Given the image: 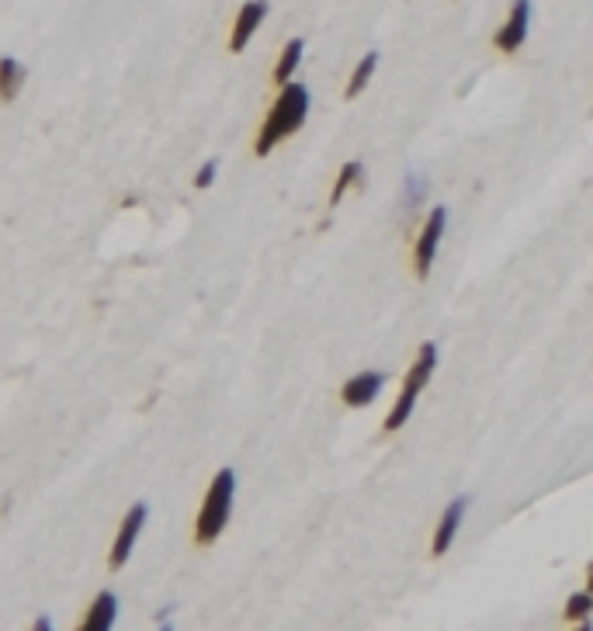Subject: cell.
Wrapping results in <instances>:
<instances>
[{"label": "cell", "mask_w": 593, "mask_h": 631, "mask_svg": "<svg viewBox=\"0 0 593 631\" xmlns=\"http://www.w3.org/2000/svg\"><path fill=\"white\" fill-rule=\"evenodd\" d=\"M309 115V91L306 84H285L278 94V101L271 105L268 118H264L261 132H257L254 153L257 157H268L271 150H278V143H285L288 136L302 129Z\"/></svg>", "instance_id": "obj_1"}, {"label": "cell", "mask_w": 593, "mask_h": 631, "mask_svg": "<svg viewBox=\"0 0 593 631\" xmlns=\"http://www.w3.org/2000/svg\"><path fill=\"white\" fill-rule=\"evenodd\" d=\"M444 226H448V209H431V215H427L424 229H420L417 243H413V274H417L420 281L431 274V264L437 257V247H441L444 240Z\"/></svg>", "instance_id": "obj_4"}, {"label": "cell", "mask_w": 593, "mask_h": 631, "mask_svg": "<svg viewBox=\"0 0 593 631\" xmlns=\"http://www.w3.org/2000/svg\"><path fill=\"white\" fill-rule=\"evenodd\" d=\"M28 80V70L25 63H18L14 56H4L0 59V101H14L21 94V87H25Z\"/></svg>", "instance_id": "obj_11"}, {"label": "cell", "mask_w": 593, "mask_h": 631, "mask_svg": "<svg viewBox=\"0 0 593 631\" xmlns=\"http://www.w3.org/2000/svg\"><path fill=\"white\" fill-rule=\"evenodd\" d=\"M157 631H174V628H170V625H160Z\"/></svg>", "instance_id": "obj_21"}, {"label": "cell", "mask_w": 593, "mask_h": 631, "mask_svg": "<svg viewBox=\"0 0 593 631\" xmlns=\"http://www.w3.org/2000/svg\"><path fill=\"white\" fill-rule=\"evenodd\" d=\"M146 514H150V510H146V503H136V507H129V514L122 517L115 541H111V552H108V566L111 569H122L125 562H129L132 548H136L139 534H143V527H146Z\"/></svg>", "instance_id": "obj_5"}, {"label": "cell", "mask_w": 593, "mask_h": 631, "mask_svg": "<svg viewBox=\"0 0 593 631\" xmlns=\"http://www.w3.org/2000/svg\"><path fill=\"white\" fill-rule=\"evenodd\" d=\"M569 631H593V625H590V621H580V625H573Z\"/></svg>", "instance_id": "obj_20"}, {"label": "cell", "mask_w": 593, "mask_h": 631, "mask_svg": "<svg viewBox=\"0 0 593 631\" xmlns=\"http://www.w3.org/2000/svg\"><path fill=\"white\" fill-rule=\"evenodd\" d=\"M385 389V375L382 371H358L354 378H347L344 389H340V399H344L351 410H361V406L375 403L378 392Z\"/></svg>", "instance_id": "obj_9"}, {"label": "cell", "mask_w": 593, "mask_h": 631, "mask_svg": "<svg viewBox=\"0 0 593 631\" xmlns=\"http://www.w3.org/2000/svg\"><path fill=\"white\" fill-rule=\"evenodd\" d=\"M115 618H118V600H115V593L105 590L91 600V607H87V614L77 625V631H111L115 628Z\"/></svg>", "instance_id": "obj_10"}, {"label": "cell", "mask_w": 593, "mask_h": 631, "mask_svg": "<svg viewBox=\"0 0 593 631\" xmlns=\"http://www.w3.org/2000/svg\"><path fill=\"white\" fill-rule=\"evenodd\" d=\"M216 174H219V160H205L202 167H198V174H195V188H212Z\"/></svg>", "instance_id": "obj_17"}, {"label": "cell", "mask_w": 593, "mask_h": 631, "mask_svg": "<svg viewBox=\"0 0 593 631\" xmlns=\"http://www.w3.org/2000/svg\"><path fill=\"white\" fill-rule=\"evenodd\" d=\"M233 496H236L233 469L216 472V479L209 482V493L202 500V510L195 517V545H212L226 531L229 514H233Z\"/></svg>", "instance_id": "obj_2"}, {"label": "cell", "mask_w": 593, "mask_h": 631, "mask_svg": "<svg viewBox=\"0 0 593 631\" xmlns=\"http://www.w3.org/2000/svg\"><path fill=\"white\" fill-rule=\"evenodd\" d=\"M587 593H590V597H593V562H590V566H587Z\"/></svg>", "instance_id": "obj_19"}, {"label": "cell", "mask_w": 593, "mask_h": 631, "mask_svg": "<svg viewBox=\"0 0 593 631\" xmlns=\"http://www.w3.org/2000/svg\"><path fill=\"white\" fill-rule=\"evenodd\" d=\"M32 631H53V621H49V618H35Z\"/></svg>", "instance_id": "obj_18"}, {"label": "cell", "mask_w": 593, "mask_h": 631, "mask_svg": "<svg viewBox=\"0 0 593 631\" xmlns=\"http://www.w3.org/2000/svg\"><path fill=\"white\" fill-rule=\"evenodd\" d=\"M302 49H306V42L302 39H292L285 49H281V56H278V66H274V84H292V73L299 70V63H302Z\"/></svg>", "instance_id": "obj_12"}, {"label": "cell", "mask_w": 593, "mask_h": 631, "mask_svg": "<svg viewBox=\"0 0 593 631\" xmlns=\"http://www.w3.org/2000/svg\"><path fill=\"white\" fill-rule=\"evenodd\" d=\"M562 618L573 621V625H580V621H590L593 618V597L587 590L580 593H569L566 607H562Z\"/></svg>", "instance_id": "obj_15"}, {"label": "cell", "mask_w": 593, "mask_h": 631, "mask_svg": "<svg viewBox=\"0 0 593 631\" xmlns=\"http://www.w3.org/2000/svg\"><path fill=\"white\" fill-rule=\"evenodd\" d=\"M375 66H378V53H365L361 56V63L354 66V73H351V80H347V98H358L361 91H365L368 84H372V77H375Z\"/></svg>", "instance_id": "obj_14"}, {"label": "cell", "mask_w": 593, "mask_h": 631, "mask_svg": "<svg viewBox=\"0 0 593 631\" xmlns=\"http://www.w3.org/2000/svg\"><path fill=\"white\" fill-rule=\"evenodd\" d=\"M465 510H469V500H465V496L451 500L448 507L441 510V521H437L434 534H431V555L434 559H441V555L451 552V545H455L458 531H462V524H465Z\"/></svg>", "instance_id": "obj_7"}, {"label": "cell", "mask_w": 593, "mask_h": 631, "mask_svg": "<svg viewBox=\"0 0 593 631\" xmlns=\"http://www.w3.org/2000/svg\"><path fill=\"white\" fill-rule=\"evenodd\" d=\"M361 177H365V167H361V160H347L344 167H340L337 181H333V191H330V205H340L344 202V195L351 188H358Z\"/></svg>", "instance_id": "obj_13"}, {"label": "cell", "mask_w": 593, "mask_h": 631, "mask_svg": "<svg viewBox=\"0 0 593 631\" xmlns=\"http://www.w3.org/2000/svg\"><path fill=\"white\" fill-rule=\"evenodd\" d=\"M424 195H427V181L424 177H406V205H420L424 202Z\"/></svg>", "instance_id": "obj_16"}, {"label": "cell", "mask_w": 593, "mask_h": 631, "mask_svg": "<svg viewBox=\"0 0 593 631\" xmlns=\"http://www.w3.org/2000/svg\"><path fill=\"white\" fill-rule=\"evenodd\" d=\"M437 368V344H420L417 358H413L410 371H406V382H403V392H399V399L392 403V410L385 413V430H399L406 420L413 417V406H417L420 392L431 385V375Z\"/></svg>", "instance_id": "obj_3"}, {"label": "cell", "mask_w": 593, "mask_h": 631, "mask_svg": "<svg viewBox=\"0 0 593 631\" xmlns=\"http://www.w3.org/2000/svg\"><path fill=\"white\" fill-rule=\"evenodd\" d=\"M268 18V0H247L240 7L233 21V35H229V53H243L247 42L254 39V32L261 28V21Z\"/></svg>", "instance_id": "obj_8"}, {"label": "cell", "mask_w": 593, "mask_h": 631, "mask_svg": "<svg viewBox=\"0 0 593 631\" xmlns=\"http://www.w3.org/2000/svg\"><path fill=\"white\" fill-rule=\"evenodd\" d=\"M528 28H531V0H514L507 18H503V25L496 28L493 46L507 56L517 53V49L524 46V39H528Z\"/></svg>", "instance_id": "obj_6"}]
</instances>
